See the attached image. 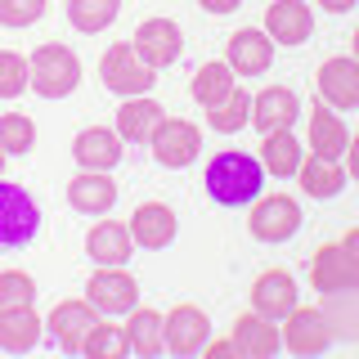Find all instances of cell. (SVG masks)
Here are the masks:
<instances>
[{
	"label": "cell",
	"mask_w": 359,
	"mask_h": 359,
	"mask_svg": "<svg viewBox=\"0 0 359 359\" xmlns=\"http://www.w3.org/2000/svg\"><path fill=\"white\" fill-rule=\"evenodd\" d=\"M211 337V323L198 306H175L171 314L162 319V351L171 355H198Z\"/></svg>",
	"instance_id": "10"
},
{
	"label": "cell",
	"mask_w": 359,
	"mask_h": 359,
	"mask_svg": "<svg viewBox=\"0 0 359 359\" xmlns=\"http://www.w3.org/2000/svg\"><path fill=\"white\" fill-rule=\"evenodd\" d=\"M162 117H166V112H162L157 99L130 95L126 104L117 108V135H121V140H130V144H149V135L157 130V121H162Z\"/></svg>",
	"instance_id": "24"
},
{
	"label": "cell",
	"mask_w": 359,
	"mask_h": 359,
	"mask_svg": "<svg viewBox=\"0 0 359 359\" xmlns=\"http://www.w3.org/2000/svg\"><path fill=\"white\" fill-rule=\"evenodd\" d=\"M301 117V99L292 95L287 86H269L252 99V126L261 135H274V130H292V121Z\"/></svg>",
	"instance_id": "17"
},
{
	"label": "cell",
	"mask_w": 359,
	"mask_h": 359,
	"mask_svg": "<svg viewBox=\"0 0 359 359\" xmlns=\"http://www.w3.org/2000/svg\"><path fill=\"white\" fill-rule=\"evenodd\" d=\"M247 229H252V238H261V243H287V238H297V229H301L297 198H287V194L256 198L252 216H247Z\"/></svg>",
	"instance_id": "6"
},
{
	"label": "cell",
	"mask_w": 359,
	"mask_h": 359,
	"mask_svg": "<svg viewBox=\"0 0 359 359\" xmlns=\"http://www.w3.org/2000/svg\"><path fill=\"white\" fill-rule=\"evenodd\" d=\"M36 301V278L22 269H0V310H22Z\"/></svg>",
	"instance_id": "34"
},
{
	"label": "cell",
	"mask_w": 359,
	"mask_h": 359,
	"mask_svg": "<svg viewBox=\"0 0 359 359\" xmlns=\"http://www.w3.org/2000/svg\"><path fill=\"white\" fill-rule=\"evenodd\" d=\"M149 144H153V157H157L162 166L184 171V166H194L198 153H202V130L194 126V121L162 117V121H157V130L149 135Z\"/></svg>",
	"instance_id": "5"
},
{
	"label": "cell",
	"mask_w": 359,
	"mask_h": 359,
	"mask_svg": "<svg viewBox=\"0 0 359 359\" xmlns=\"http://www.w3.org/2000/svg\"><path fill=\"white\" fill-rule=\"evenodd\" d=\"M99 81H104V90H112V95H149L157 72L135 54L130 41H117V45H108V54L99 59Z\"/></svg>",
	"instance_id": "4"
},
{
	"label": "cell",
	"mask_w": 359,
	"mask_h": 359,
	"mask_svg": "<svg viewBox=\"0 0 359 359\" xmlns=\"http://www.w3.org/2000/svg\"><path fill=\"white\" fill-rule=\"evenodd\" d=\"M252 310L265 319H283L287 310H297V278L287 269H265L252 283Z\"/></svg>",
	"instance_id": "19"
},
{
	"label": "cell",
	"mask_w": 359,
	"mask_h": 359,
	"mask_svg": "<svg viewBox=\"0 0 359 359\" xmlns=\"http://www.w3.org/2000/svg\"><path fill=\"white\" fill-rule=\"evenodd\" d=\"M27 67H32V86H36L41 99H63L81 86V59L59 41L36 45V54L27 59Z\"/></svg>",
	"instance_id": "2"
},
{
	"label": "cell",
	"mask_w": 359,
	"mask_h": 359,
	"mask_svg": "<svg viewBox=\"0 0 359 359\" xmlns=\"http://www.w3.org/2000/svg\"><path fill=\"white\" fill-rule=\"evenodd\" d=\"M72 157H76L81 171H112L121 162V135L108 130V126H90V130L76 135Z\"/></svg>",
	"instance_id": "20"
},
{
	"label": "cell",
	"mask_w": 359,
	"mask_h": 359,
	"mask_svg": "<svg viewBox=\"0 0 359 359\" xmlns=\"http://www.w3.org/2000/svg\"><path fill=\"white\" fill-rule=\"evenodd\" d=\"M86 256L95 265H126L130 256H135L130 229H126V224H117V220H99L95 229L86 233Z\"/></svg>",
	"instance_id": "21"
},
{
	"label": "cell",
	"mask_w": 359,
	"mask_h": 359,
	"mask_svg": "<svg viewBox=\"0 0 359 359\" xmlns=\"http://www.w3.org/2000/svg\"><path fill=\"white\" fill-rule=\"evenodd\" d=\"M319 104H328L332 112L359 108V63L337 54L319 67Z\"/></svg>",
	"instance_id": "12"
},
{
	"label": "cell",
	"mask_w": 359,
	"mask_h": 359,
	"mask_svg": "<svg viewBox=\"0 0 359 359\" xmlns=\"http://www.w3.org/2000/svg\"><path fill=\"white\" fill-rule=\"evenodd\" d=\"M247 117H252V95H247V90H238V86H233L229 95H224L220 104H216V108H207L211 130H220V135L243 130V126H247Z\"/></svg>",
	"instance_id": "30"
},
{
	"label": "cell",
	"mask_w": 359,
	"mask_h": 359,
	"mask_svg": "<svg viewBox=\"0 0 359 359\" xmlns=\"http://www.w3.org/2000/svg\"><path fill=\"white\" fill-rule=\"evenodd\" d=\"M310 149H314V157H341L346 149H351L346 121L337 117L332 108H323V104H314V112H310Z\"/></svg>",
	"instance_id": "26"
},
{
	"label": "cell",
	"mask_w": 359,
	"mask_h": 359,
	"mask_svg": "<svg viewBox=\"0 0 359 359\" xmlns=\"http://www.w3.org/2000/svg\"><path fill=\"white\" fill-rule=\"evenodd\" d=\"M202 9H207V14H233V9L243 5V0H198Z\"/></svg>",
	"instance_id": "37"
},
{
	"label": "cell",
	"mask_w": 359,
	"mask_h": 359,
	"mask_svg": "<svg viewBox=\"0 0 359 359\" xmlns=\"http://www.w3.org/2000/svg\"><path fill=\"white\" fill-rule=\"evenodd\" d=\"M229 341H233V351H238L243 359H269V355L283 351V337H278L274 319H265V314H256V310L238 314Z\"/></svg>",
	"instance_id": "18"
},
{
	"label": "cell",
	"mask_w": 359,
	"mask_h": 359,
	"mask_svg": "<svg viewBox=\"0 0 359 359\" xmlns=\"http://www.w3.org/2000/svg\"><path fill=\"white\" fill-rule=\"evenodd\" d=\"M121 14V0H67V22L86 36L112 27V18Z\"/></svg>",
	"instance_id": "28"
},
{
	"label": "cell",
	"mask_w": 359,
	"mask_h": 359,
	"mask_svg": "<svg viewBox=\"0 0 359 359\" xmlns=\"http://www.w3.org/2000/svg\"><path fill=\"white\" fill-rule=\"evenodd\" d=\"M224 63H229L233 76H261V72H269V63H274V41H269L265 32H256V27H243V32L229 36Z\"/></svg>",
	"instance_id": "16"
},
{
	"label": "cell",
	"mask_w": 359,
	"mask_h": 359,
	"mask_svg": "<svg viewBox=\"0 0 359 359\" xmlns=\"http://www.w3.org/2000/svg\"><path fill=\"white\" fill-rule=\"evenodd\" d=\"M126 229H130L135 247L157 252V247H171L175 243V229H180V224H175V211L166 207V202H140Z\"/></svg>",
	"instance_id": "15"
},
{
	"label": "cell",
	"mask_w": 359,
	"mask_h": 359,
	"mask_svg": "<svg viewBox=\"0 0 359 359\" xmlns=\"http://www.w3.org/2000/svg\"><path fill=\"white\" fill-rule=\"evenodd\" d=\"M0 175H5V149H0Z\"/></svg>",
	"instance_id": "40"
},
{
	"label": "cell",
	"mask_w": 359,
	"mask_h": 359,
	"mask_svg": "<svg viewBox=\"0 0 359 359\" xmlns=\"http://www.w3.org/2000/svg\"><path fill=\"white\" fill-rule=\"evenodd\" d=\"M261 166H265V175H274V180L297 175V166H301V140H297L292 130L265 135V144H261Z\"/></svg>",
	"instance_id": "27"
},
{
	"label": "cell",
	"mask_w": 359,
	"mask_h": 359,
	"mask_svg": "<svg viewBox=\"0 0 359 359\" xmlns=\"http://www.w3.org/2000/svg\"><path fill=\"white\" fill-rule=\"evenodd\" d=\"M95 323H99V310L90 306V301H59V306L50 310V319H45V328H50V337L67 355H76L86 346V337H90Z\"/></svg>",
	"instance_id": "11"
},
{
	"label": "cell",
	"mask_w": 359,
	"mask_h": 359,
	"mask_svg": "<svg viewBox=\"0 0 359 359\" xmlns=\"http://www.w3.org/2000/svg\"><path fill=\"white\" fill-rule=\"evenodd\" d=\"M126 341H130V351L135 355H157L162 351V314L157 310H135L130 314V323H126Z\"/></svg>",
	"instance_id": "31"
},
{
	"label": "cell",
	"mask_w": 359,
	"mask_h": 359,
	"mask_svg": "<svg viewBox=\"0 0 359 359\" xmlns=\"http://www.w3.org/2000/svg\"><path fill=\"white\" fill-rule=\"evenodd\" d=\"M36 144V121L22 117V112H5L0 117V149H5V157H22Z\"/></svg>",
	"instance_id": "33"
},
{
	"label": "cell",
	"mask_w": 359,
	"mask_h": 359,
	"mask_svg": "<svg viewBox=\"0 0 359 359\" xmlns=\"http://www.w3.org/2000/svg\"><path fill=\"white\" fill-rule=\"evenodd\" d=\"M202 351H207L211 359H229V355H238V351H233V341H211V337H207V346H202Z\"/></svg>",
	"instance_id": "38"
},
{
	"label": "cell",
	"mask_w": 359,
	"mask_h": 359,
	"mask_svg": "<svg viewBox=\"0 0 359 359\" xmlns=\"http://www.w3.org/2000/svg\"><path fill=\"white\" fill-rule=\"evenodd\" d=\"M81 351H86L90 359H121V355H130L126 328H121V323H95Z\"/></svg>",
	"instance_id": "32"
},
{
	"label": "cell",
	"mask_w": 359,
	"mask_h": 359,
	"mask_svg": "<svg viewBox=\"0 0 359 359\" xmlns=\"http://www.w3.org/2000/svg\"><path fill=\"white\" fill-rule=\"evenodd\" d=\"M41 332H45V319H41L32 306H22V310H0V351L27 355L32 346L41 341Z\"/></svg>",
	"instance_id": "23"
},
{
	"label": "cell",
	"mask_w": 359,
	"mask_h": 359,
	"mask_svg": "<svg viewBox=\"0 0 359 359\" xmlns=\"http://www.w3.org/2000/svg\"><path fill=\"white\" fill-rule=\"evenodd\" d=\"M314 32V14L306 0H274L265 9V36L274 45H306Z\"/></svg>",
	"instance_id": "13"
},
{
	"label": "cell",
	"mask_w": 359,
	"mask_h": 359,
	"mask_svg": "<svg viewBox=\"0 0 359 359\" xmlns=\"http://www.w3.org/2000/svg\"><path fill=\"white\" fill-rule=\"evenodd\" d=\"M202 180H207V198L211 202H220V207H252V202L261 198V189H265V166H261V157L229 149V153L211 157Z\"/></svg>",
	"instance_id": "1"
},
{
	"label": "cell",
	"mask_w": 359,
	"mask_h": 359,
	"mask_svg": "<svg viewBox=\"0 0 359 359\" xmlns=\"http://www.w3.org/2000/svg\"><path fill=\"white\" fill-rule=\"evenodd\" d=\"M27 86H32L27 59H22V54H14V50H0V99H18Z\"/></svg>",
	"instance_id": "35"
},
{
	"label": "cell",
	"mask_w": 359,
	"mask_h": 359,
	"mask_svg": "<svg viewBox=\"0 0 359 359\" xmlns=\"http://www.w3.org/2000/svg\"><path fill=\"white\" fill-rule=\"evenodd\" d=\"M50 0H0V22L5 27H32Z\"/></svg>",
	"instance_id": "36"
},
{
	"label": "cell",
	"mask_w": 359,
	"mask_h": 359,
	"mask_svg": "<svg viewBox=\"0 0 359 359\" xmlns=\"http://www.w3.org/2000/svg\"><path fill=\"white\" fill-rule=\"evenodd\" d=\"M41 233V207L22 184H9L0 175V252H18V247L36 243Z\"/></svg>",
	"instance_id": "3"
},
{
	"label": "cell",
	"mask_w": 359,
	"mask_h": 359,
	"mask_svg": "<svg viewBox=\"0 0 359 359\" xmlns=\"http://www.w3.org/2000/svg\"><path fill=\"white\" fill-rule=\"evenodd\" d=\"M233 90V72H229V63H202L198 72H194V86H189V95L198 99L202 108H216L224 95Z\"/></svg>",
	"instance_id": "29"
},
{
	"label": "cell",
	"mask_w": 359,
	"mask_h": 359,
	"mask_svg": "<svg viewBox=\"0 0 359 359\" xmlns=\"http://www.w3.org/2000/svg\"><path fill=\"white\" fill-rule=\"evenodd\" d=\"M67 202L81 216H108L112 202H117V184L108 180V171H81L67 184Z\"/></svg>",
	"instance_id": "22"
},
{
	"label": "cell",
	"mask_w": 359,
	"mask_h": 359,
	"mask_svg": "<svg viewBox=\"0 0 359 359\" xmlns=\"http://www.w3.org/2000/svg\"><path fill=\"white\" fill-rule=\"evenodd\" d=\"M310 283L323 292V297H337V292H351L359 283V261H355V247L346 243H328L314 252L310 261Z\"/></svg>",
	"instance_id": "8"
},
{
	"label": "cell",
	"mask_w": 359,
	"mask_h": 359,
	"mask_svg": "<svg viewBox=\"0 0 359 359\" xmlns=\"http://www.w3.org/2000/svg\"><path fill=\"white\" fill-rule=\"evenodd\" d=\"M86 301L99 314H130L135 301H140V283H135L121 265H99L95 274L86 278Z\"/></svg>",
	"instance_id": "7"
},
{
	"label": "cell",
	"mask_w": 359,
	"mask_h": 359,
	"mask_svg": "<svg viewBox=\"0 0 359 359\" xmlns=\"http://www.w3.org/2000/svg\"><path fill=\"white\" fill-rule=\"evenodd\" d=\"M297 175H301V189H306L310 198H319V202L337 198L346 184H351V171H346L337 157H310V162L297 166Z\"/></svg>",
	"instance_id": "25"
},
{
	"label": "cell",
	"mask_w": 359,
	"mask_h": 359,
	"mask_svg": "<svg viewBox=\"0 0 359 359\" xmlns=\"http://www.w3.org/2000/svg\"><path fill=\"white\" fill-rule=\"evenodd\" d=\"M135 54H140L144 63L153 67H171L180 54H184V36H180V27L171 18H144L140 27H135Z\"/></svg>",
	"instance_id": "9"
},
{
	"label": "cell",
	"mask_w": 359,
	"mask_h": 359,
	"mask_svg": "<svg viewBox=\"0 0 359 359\" xmlns=\"http://www.w3.org/2000/svg\"><path fill=\"white\" fill-rule=\"evenodd\" d=\"M283 319H287V328L278 337H283V346L292 355H319L323 346L332 341V328H328V319H323V310L297 306V310H287Z\"/></svg>",
	"instance_id": "14"
},
{
	"label": "cell",
	"mask_w": 359,
	"mask_h": 359,
	"mask_svg": "<svg viewBox=\"0 0 359 359\" xmlns=\"http://www.w3.org/2000/svg\"><path fill=\"white\" fill-rule=\"evenodd\" d=\"M323 9H328V14H351L355 9V0H319Z\"/></svg>",
	"instance_id": "39"
}]
</instances>
